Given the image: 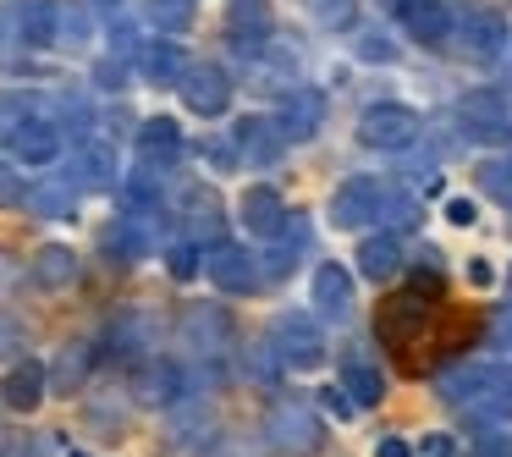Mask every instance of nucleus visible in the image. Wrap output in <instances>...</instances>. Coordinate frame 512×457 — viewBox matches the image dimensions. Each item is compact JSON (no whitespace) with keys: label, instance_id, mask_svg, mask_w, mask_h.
<instances>
[{"label":"nucleus","instance_id":"1","mask_svg":"<svg viewBox=\"0 0 512 457\" xmlns=\"http://www.w3.org/2000/svg\"><path fill=\"white\" fill-rule=\"evenodd\" d=\"M424 331H430V303H424L419 292H397V298L380 303V342L397 353V364L408 369V375H419V369L430 364Z\"/></svg>","mask_w":512,"mask_h":457},{"label":"nucleus","instance_id":"2","mask_svg":"<svg viewBox=\"0 0 512 457\" xmlns=\"http://www.w3.org/2000/svg\"><path fill=\"white\" fill-rule=\"evenodd\" d=\"M270 435H276L281 446L314 452V446H320V419H314L303 402H276V408H270Z\"/></svg>","mask_w":512,"mask_h":457},{"label":"nucleus","instance_id":"3","mask_svg":"<svg viewBox=\"0 0 512 457\" xmlns=\"http://www.w3.org/2000/svg\"><path fill=\"white\" fill-rule=\"evenodd\" d=\"M182 342H188V353L215 358L226 342H232V325H226L221 309H188V320H182Z\"/></svg>","mask_w":512,"mask_h":457},{"label":"nucleus","instance_id":"4","mask_svg":"<svg viewBox=\"0 0 512 457\" xmlns=\"http://www.w3.org/2000/svg\"><path fill=\"white\" fill-rule=\"evenodd\" d=\"M6 402H12L17 413H34L39 402H45V364H34V358H23V364L6 375Z\"/></svg>","mask_w":512,"mask_h":457},{"label":"nucleus","instance_id":"5","mask_svg":"<svg viewBox=\"0 0 512 457\" xmlns=\"http://www.w3.org/2000/svg\"><path fill=\"white\" fill-rule=\"evenodd\" d=\"M12 149H17V160H28V166H45V160H56L61 133H56V127H45V122H28V127H17V133H12Z\"/></svg>","mask_w":512,"mask_h":457},{"label":"nucleus","instance_id":"6","mask_svg":"<svg viewBox=\"0 0 512 457\" xmlns=\"http://www.w3.org/2000/svg\"><path fill=\"white\" fill-rule=\"evenodd\" d=\"M314 309H320V314H336V320L353 309V281H347L336 265H325L320 276H314Z\"/></svg>","mask_w":512,"mask_h":457},{"label":"nucleus","instance_id":"7","mask_svg":"<svg viewBox=\"0 0 512 457\" xmlns=\"http://www.w3.org/2000/svg\"><path fill=\"white\" fill-rule=\"evenodd\" d=\"M72 276H78V259H72V248H39V259H34V281L39 287H72Z\"/></svg>","mask_w":512,"mask_h":457},{"label":"nucleus","instance_id":"8","mask_svg":"<svg viewBox=\"0 0 512 457\" xmlns=\"http://www.w3.org/2000/svg\"><path fill=\"white\" fill-rule=\"evenodd\" d=\"M182 94H188V105H193V111H204V116H215L226 105V83H221V72H215V67L188 72V89H182Z\"/></svg>","mask_w":512,"mask_h":457},{"label":"nucleus","instance_id":"9","mask_svg":"<svg viewBox=\"0 0 512 457\" xmlns=\"http://www.w3.org/2000/svg\"><path fill=\"white\" fill-rule=\"evenodd\" d=\"M276 336H281V347H287L292 364H320V336H314L303 320H281Z\"/></svg>","mask_w":512,"mask_h":457},{"label":"nucleus","instance_id":"10","mask_svg":"<svg viewBox=\"0 0 512 457\" xmlns=\"http://www.w3.org/2000/svg\"><path fill=\"white\" fill-rule=\"evenodd\" d=\"M210 276L221 281V287H232V292L254 287V270H248V259L237 254V248H215V254H210Z\"/></svg>","mask_w":512,"mask_h":457},{"label":"nucleus","instance_id":"11","mask_svg":"<svg viewBox=\"0 0 512 457\" xmlns=\"http://www.w3.org/2000/svg\"><path fill=\"white\" fill-rule=\"evenodd\" d=\"M364 138H369V144H386V149H397V144H408V138H413V116H402V111L369 116V122H364Z\"/></svg>","mask_w":512,"mask_h":457},{"label":"nucleus","instance_id":"12","mask_svg":"<svg viewBox=\"0 0 512 457\" xmlns=\"http://www.w3.org/2000/svg\"><path fill=\"white\" fill-rule=\"evenodd\" d=\"M369 210H375V188H369V182H353V188L336 193V226L369 221Z\"/></svg>","mask_w":512,"mask_h":457},{"label":"nucleus","instance_id":"13","mask_svg":"<svg viewBox=\"0 0 512 457\" xmlns=\"http://www.w3.org/2000/svg\"><path fill=\"white\" fill-rule=\"evenodd\" d=\"M243 221L254 226V232H276V226H281L276 193H270V188H254V193H248V199H243Z\"/></svg>","mask_w":512,"mask_h":457},{"label":"nucleus","instance_id":"14","mask_svg":"<svg viewBox=\"0 0 512 457\" xmlns=\"http://www.w3.org/2000/svg\"><path fill=\"white\" fill-rule=\"evenodd\" d=\"M83 375H89V347L72 342L67 353H61V364H56V391H78Z\"/></svg>","mask_w":512,"mask_h":457},{"label":"nucleus","instance_id":"15","mask_svg":"<svg viewBox=\"0 0 512 457\" xmlns=\"http://www.w3.org/2000/svg\"><path fill=\"white\" fill-rule=\"evenodd\" d=\"M138 391H144V402H171V397H177V369H171V364H149L144 380H138Z\"/></svg>","mask_w":512,"mask_h":457},{"label":"nucleus","instance_id":"16","mask_svg":"<svg viewBox=\"0 0 512 457\" xmlns=\"http://www.w3.org/2000/svg\"><path fill=\"white\" fill-rule=\"evenodd\" d=\"M364 270L369 276H391V270H397V243H391V237H380V243H364Z\"/></svg>","mask_w":512,"mask_h":457},{"label":"nucleus","instance_id":"17","mask_svg":"<svg viewBox=\"0 0 512 457\" xmlns=\"http://www.w3.org/2000/svg\"><path fill=\"white\" fill-rule=\"evenodd\" d=\"M347 386L358 391V402H375L380 397V375L364 364V358H347Z\"/></svg>","mask_w":512,"mask_h":457},{"label":"nucleus","instance_id":"18","mask_svg":"<svg viewBox=\"0 0 512 457\" xmlns=\"http://www.w3.org/2000/svg\"><path fill=\"white\" fill-rule=\"evenodd\" d=\"M111 155H105V149H89V155L78 160V182H89V188H105V182H111Z\"/></svg>","mask_w":512,"mask_h":457},{"label":"nucleus","instance_id":"19","mask_svg":"<svg viewBox=\"0 0 512 457\" xmlns=\"http://www.w3.org/2000/svg\"><path fill=\"white\" fill-rule=\"evenodd\" d=\"M149 12H155V23L177 28V23H188V17H193V0H149Z\"/></svg>","mask_w":512,"mask_h":457},{"label":"nucleus","instance_id":"20","mask_svg":"<svg viewBox=\"0 0 512 457\" xmlns=\"http://www.w3.org/2000/svg\"><path fill=\"white\" fill-rule=\"evenodd\" d=\"M144 144L160 149V155H171V149H177V127H171V122H149L144 127Z\"/></svg>","mask_w":512,"mask_h":457},{"label":"nucleus","instance_id":"21","mask_svg":"<svg viewBox=\"0 0 512 457\" xmlns=\"http://www.w3.org/2000/svg\"><path fill=\"white\" fill-rule=\"evenodd\" d=\"M67 204H72V199H67V193H56V188L34 193V210H39V215H61V210H67Z\"/></svg>","mask_w":512,"mask_h":457},{"label":"nucleus","instance_id":"22","mask_svg":"<svg viewBox=\"0 0 512 457\" xmlns=\"http://www.w3.org/2000/svg\"><path fill=\"white\" fill-rule=\"evenodd\" d=\"M149 72H155V78H171V72H177V56H171L166 45H160V50H149Z\"/></svg>","mask_w":512,"mask_h":457},{"label":"nucleus","instance_id":"23","mask_svg":"<svg viewBox=\"0 0 512 457\" xmlns=\"http://www.w3.org/2000/svg\"><path fill=\"white\" fill-rule=\"evenodd\" d=\"M12 199H23V182H17L12 166H0V204H12Z\"/></svg>","mask_w":512,"mask_h":457},{"label":"nucleus","instance_id":"24","mask_svg":"<svg viewBox=\"0 0 512 457\" xmlns=\"http://www.w3.org/2000/svg\"><path fill=\"white\" fill-rule=\"evenodd\" d=\"M171 270H177V276H193V270H199L193 248H171Z\"/></svg>","mask_w":512,"mask_h":457},{"label":"nucleus","instance_id":"25","mask_svg":"<svg viewBox=\"0 0 512 457\" xmlns=\"http://www.w3.org/2000/svg\"><path fill=\"white\" fill-rule=\"evenodd\" d=\"M380 457H408V446H402V441H386V446H380Z\"/></svg>","mask_w":512,"mask_h":457},{"label":"nucleus","instance_id":"26","mask_svg":"<svg viewBox=\"0 0 512 457\" xmlns=\"http://www.w3.org/2000/svg\"><path fill=\"white\" fill-rule=\"evenodd\" d=\"M210 457H248V452H243V446H232V441H226V446H215Z\"/></svg>","mask_w":512,"mask_h":457}]
</instances>
